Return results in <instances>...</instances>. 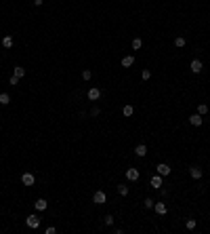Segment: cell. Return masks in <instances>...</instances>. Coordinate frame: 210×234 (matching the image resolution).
<instances>
[{
    "label": "cell",
    "mask_w": 210,
    "mask_h": 234,
    "mask_svg": "<svg viewBox=\"0 0 210 234\" xmlns=\"http://www.w3.org/2000/svg\"><path fill=\"white\" fill-rule=\"evenodd\" d=\"M105 200H107V194H105L103 190H97L92 194V203H95V205H103Z\"/></svg>",
    "instance_id": "6da1fadb"
},
{
    "label": "cell",
    "mask_w": 210,
    "mask_h": 234,
    "mask_svg": "<svg viewBox=\"0 0 210 234\" xmlns=\"http://www.w3.org/2000/svg\"><path fill=\"white\" fill-rule=\"evenodd\" d=\"M40 217L38 215H28V220H25V224H28V228H38L40 226Z\"/></svg>",
    "instance_id": "7a4b0ae2"
},
{
    "label": "cell",
    "mask_w": 210,
    "mask_h": 234,
    "mask_svg": "<svg viewBox=\"0 0 210 234\" xmlns=\"http://www.w3.org/2000/svg\"><path fill=\"white\" fill-rule=\"evenodd\" d=\"M155 171L160 173L162 177H166V175H170V171H172V169H170V167H168L166 163H160V164H158V167H155Z\"/></svg>",
    "instance_id": "3957f363"
},
{
    "label": "cell",
    "mask_w": 210,
    "mask_h": 234,
    "mask_svg": "<svg viewBox=\"0 0 210 234\" xmlns=\"http://www.w3.org/2000/svg\"><path fill=\"white\" fill-rule=\"evenodd\" d=\"M202 61H200V59H193V61H191V64H189V70L193 72V74H200V72H202Z\"/></svg>",
    "instance_id": "277c9868"
},
{
    "label": "cell",
    "mask_w": 210,
    "mask_h": 234,
    "mask_svg": "<svg viewBox=\"0 0 210 234\" xmlns=\"http://www.w3.org/2000/svg\"><path fill=\"white\" fill-rule=\"evenodd\" d=\"M34 181H36V177L32 173H23V175H21V184L23 186H34Z\"/></svg>",
    "instance_id": "5b68a950"
},
{
    "label": "cell",
    "mask_w": 210,
    "mask_h": 234,
    "mask_svg": "<svg viewBox=\"0 0 210 234\" xmlns=\"http://www.w3.org/2000/svg\"><path fill=\"white\" fill-rule=\"evenodd\" d=\"M202 122H204L202 114H191V116H189V125H193V127H200Z\"/></svg>",
    "instance_id": "8992f818"
},
{
    "label": "cell",
    "mask_w": 210,
    "mask_h": 234,
    "mask_svg": "<svg viewBox=\"0 0 210 234\" xmlns=\"http://www.w3.org/2000/svg\"><path fill=\"white\" fill-rule=\"evenodd\" d=\"M149 186H151V188H155V190H158V188H162V175H160V173H155L154 177H151Z\"/></svg>",
    "instance_id": "52a82bcc"
},
{
    "label": "cell",
    "mask_w": 210,
    "mask_h": 234,
    "mask_svg": "<svg viewBox=\"0 0 210 234\" xmlns=\"http://www.w3.org/2000/svg\"><path fill=\"white\" fill-rule=\"evenodd\" d=\"M126 179L137 181V179H139V169H126Z\"/></svg>",
    "instance_id": "ba28073f"
},
{
    "label": "cell",
    "mask_w": 210,
    "mask_h": 234,
    "mask_svg": "<svg viewBox=\"0 0 210 234\" xmlns=\"http://www.w3.org/2000/svg\"><path fill=\"white\" fill-rule=\"evenodd\" d=\"M99 97H101V91H99L97 86H92V89H88V99H91V101H97Z\"/></svg>",
    "instance_id": "9c48e42d"
},
{
    "label": "cell",
    "mask_w": 210,
    "mask_h": 234,
    "mask_svg": "<svg viewBox=\"0 0 210 234\" xmlns=\"http://www.w3.org/2000/svg\"><path fill=\"white\" fill-rule=\"evenodd\" d=\"M154 207H155V213H158V215H166L168 207L164 205V203H154Z\"/></svg>",
    "instance_id": "30bf717a"
},
{
    "label": "cell",
    "mask_w": 210,
    "mask_h": 234,
    "mask_svg": "<svg viewBox=\"0 0 210 234\" xmlns=\"http://www.w3.org/2000/svg\"><path fill=\"white\" fill-rule=\"evenodd\" d=\"M34 207H36V211H44V209L49 207V203H46L44 198H38V200L34 203Z\"/></svg>",
    "instance_id": "8fae6325"
},
{
    "label": "cell",
    "mask_w": 210,
    "mask_h": 234,
    "mask_svg": "<svg viewBox=\"0 0 210 234\" xmlns=\"http://www.w3.org/2000/svg\"><path fill=\"white\" fill-rule=\"evenodd\" d=\"M189 175L193 179H200L202 177V169H200V167H191V169H189Z\"/></svg>",
    "instance_id": "7c38bea8"
},
{
    "label": "cell",
    "mask_w": 210,
    "mask_h": 234,
    "mask_svg": "<svg viewBox=\"0 0 210 234\" xmlns=\"http://www.w3.org/2000/svg\"><path fill=\"white\" fill-rule=\"evenodd\" d=\"M133 64H134V57H133V55H126V57H122V68H130Z\"/></svg>",
    "instance_id": "4fadbf2b"
},
{
    "label": "cell",
    "mask_w": 210,
    "mask_h": 234,
    "mask_svg": "<svg viewBox=\"0 0 210 234\" xmlns=\"http://www.w3.org/2000/svg\"><path fill=\"white\" fill-rule=\"evenodd\" d=\"M134 154H137V156H145L147 154V146H145V143H139V146L134 148Z\"/></svg>",
    "instance_id": "5bb4252c"
},
{
    "label": "cell",
    "mask_w": 210,
    "mask_h": 234,
    "mask_svg": "<svg viewBox=\"0 0 210 234\" xmlns=\"http://www.w3.org/2000/svg\"><path fill=\"white\" fill-rule=\"evenodd\" d=\"M2 47H4V49H11V47H13V36H4V38H2Z\"/></svg>",
    "instance_id": "9a60e30c"
},
{
    "label": "cell",
    "mask_w": 210,
    "mask_h": 234,
    "mask_svg": "<svg viewBox=\"0 0 210 234\" xmlns=\"http://www.w3.org/2000/svg\"><path fill=\"white\" fill-rule=\"evenodd\" d=\"M0 103H2V106L11 103V95H8V93H0Z\"/></svg>",
    "instance_id": "2e32d148"
},
{
    "label": "cell",
    "mask_w": 210,
    "mask_h": 234,
    "mask_svg": "<svg viewBox=\"0 0 210 234\" xmlns=\"http://www.w3.org/2000/svg\"><path fill=\"white\" fill-rule=\"evenodd\" d=\"M13 76H17V78H23L25 76V68H21V65H17V68H15V74Z\"/></svg>",
    "instance_id": "e0dca14e"
},
{
    "label": "cell",
    "mask_w": 210,
    "mask_h": 234,
    "mask_svg": "<svg viewBox=\"0 0 210 234\" xmlns=\"http://www.w3.org/2000/svg\"><path fill=\"white\" fill-rule=\"evenodd\" d=\"M133 112H134L133 106H124V108H122V114H124V116H133Z\"/></svg>",
    "instance_id": "ac0fdd59"
},
{
    "label": "cell",
    "mask_w": 210,
    "mask_h": 234,
    "mask_svg": "<svg viewBox=\"0 0 210 234\" xmlns=\"http://www.w3.org/2000/svg\"><path fill=\"white\" fill-rule=\"evenodd\" d=\"M175 47H179V49L185 47V38H183V36H176V38H175Z\"/></svg>",
    "instance_id": "d6986e66"
},
{
    "label": "cell",
    "mask_w": 210,
    "mask_h": 234,
    "mask_svg": "<svg viewBox=\"0 0 210 234\" xmlns=\"http://www.w3.org/2000/svg\"><path fill=\"white\" fill-rule=\"evenodd\" d=\"M118 194H120V196H126V194H128V186H122V184H120V186H118Z\"/></svg>",
    "instance_id": "ffe728a7"
},
{
    "label": "cell",
    "mask_w": 210,
    "mask_h": 234,
    "mask_svg": "<svg viewBox=\"0 0 210 234\" xmlns=\"http://www.w3.org/2000/svg\"><path fill=\"white\" fill-rule=\"evenodd\" d=\"M141 47H143V40H141V38H134V40H133V49H134V51H139Z\"/></svg>",
    "instance_id": "44dd1931"
},
{
    "label": "cell",
    "mask_w": 210,
    "mask_h": 234,
    "mask_svg": "<svg viewBox=\"0 0 210 234\" xmlns=\"http://www.w3.org/2000/svg\"><path fill=\"white\" fill-rule=\"evenodd\" d=\"M206 112H208V106H206V103H200V106H197V114H202V116H204Z\"/></svg>",
    "instance_id": "7402d4cb"
},
{
    "label": "cell",
    "mask_w": 210,
    "mask_h": 234,
    "mask_svg": "<svg viewBox=\"0 0 210 234\" xmlns=\"http://www.w3.org/2000/svg\"><path fill=\"white\" fill-rule=\"evenodd\" d=\"M196 224H197L196 220H187V221H185V228H187V230H193V228H196Z\"/></svg>",
    "instance_id": "603a6c76"
},
{
    "label": "cell",
    "mask_w": 210,
    "mask_h": 234,
    "mask_svg": "<svg viewBox=\"0 0 210 234\" xmlns=\"http://www.w3.org/2000/svg\"><path fill=\"white\" fill-rule=\"evenodd\" d=\"M143 205H145V209H154V200H151V198H145V200H143Z\"/></svg>",
    "instance_id": "cb8c5ba5"
},
{
    "label": "cell",
    "mask_w": 210,
    "mask_h": 234,
    "mask_svg": "<svg viewBox=\"0 0 210 234\" xmlns=\"http://www.w3.org/2000/svg\"><path fill=\"white\" fill-rule=\"evenodd\" d=\"M141 76H143V80H149V78H151V70H143Z\"/></svg>",
    "instance_id": "d4e9b609"
},
{
    "label": "cell",
    "mask_w": 210,
    "mask_h": 234,
    "mask_svg": "<svg viewBox=\"0 0 210 234\" xmlns=\"http://www.w3.org/2000/svg\"><path fill=\"white\" fill-rule=\"evenodd\" d=\"M91 76H92L91 70H84V72H82V78H84V80H91Z\"/></svg>",
    "instance_id": "484cf974"
},
{
    "label": "cell",
    "mask_w": 210,
    "mask_h": 234,
    "mask_svg": "<svg viewBox=\"0 0 210 234\" xmlns=\"http://www.w3.org/2000/svg\"><path fill=\"white\" fill-rule=\"evenodd\" d=\"M113 224V217L112 215H105V226H112Z\"/></svg>",
    "instance_id": "4316f807"
},
{
    "label": "cell",
    "mask_w": 210,
    "mask_h": 234,
    "mask_svg": "<svg viewBox=\"0 0 210 234\" xmlns=\"http://www.w3.org/2000/svg\"><path fill=\"white\" fill-rule=\"evenodd\" d=\"M8 82H11V85H19V78H17V76H11V78H8Z\"/></svg>",
    "instance_id": "83f0119b"
},
{
    "label": "cell",
    "mask_w": 210,
    "mask_h": 234,
    "mask_svg": "<svg viewBox=\"0 0 210 234\" xmlns=\"http://www.w3.org/2000/svg\"><path fill=\"white\" fill-rule=\"evenodd\" d=\"M99 114H101V110H99V108H92V110H91V116H99Z\"/></svg>",
    "instance_id": "f1b7e54d"
},
{
    "label": "cell",
    "mask_w": 210,
    "mask_h": 234,
    "mask_svg": "<svg viewBox=\"0 0 210 234\" xmlns=\"http://www.w3.org/2000/svg\"><path fill=\"white\" fill-rule=\"evenodd\" d=\"M46 234H55V226H49V228H46Z\"/></svg>",
    "instance_id": "f546056e"
},
{
    "label": "cell",
    "mask_w": 210,
    "mask_h": 234,
    "mask_svg": "<svg viewBox=\"0 0 210 234\" xmlns=\"http://www.w3.org/2000/svg\"><path fill=\"white\" fill-rule=\"evenodd\" d=\"M42 2L44 0H34V7H42Z\"/></svg>",
    "instance_id": "4dcf8cb0"
}]
</instances>
